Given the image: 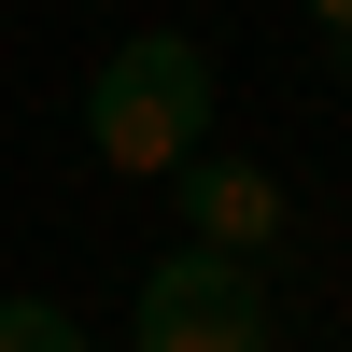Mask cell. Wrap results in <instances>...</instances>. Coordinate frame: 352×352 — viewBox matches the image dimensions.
Returning a JSON list of instances; mask_svg holds the SVG:
<instances>
[{
	"label": "cell",
	"instance_id": "7a4b0ae2",
	"mask_svg": "<svg viewBox=\"0 0 352 352\" xmlns=\"http://www.w3.org/2000/svg\"><path fill=\"white\" fill-rule=\"evenodd\" d=\"M127 352H268V282H254V254H197V240H169L155 268H141Z\"/></svg>",
	"mask_w": 352,
	"mask_h": 352
},
{
	"label": "cell",
	"instance_id": "3957f363",
	"mask_svg": "<svg viewBox=\"0 0 352 352\" xmlns=\"http://www.w3.org/2000/svg\"><path fill=\"white\" fill-rule=\"evenodd\" d=\"M169 184H184V240H197V254H268V240H282V184H268L254 155H184Z\"/></svg>",
	"mask_w": 352,
	"mask_h": 352
},
{
	"label": "cell",
	"instance_id": "5b68a950",
	"mask_svg": "<svg viewBox=\"0 0 352 352\" xmlns=\"http://www.w3.org/2000/svg\"><path fill=\"white\" fill-rule=\"evenodd\" d=\"M310 14H324V28H338V43H352V0H310Z\"/></svg>",
	"mask_w": 352,
	"mask_h": 352
},
{
	"label": "cell",
	"instance_id": "277c9868",
	"mask_svg": "<svg viewBox=\"0 0 352 352\" xmlns=\"http://www.w3.org/2000/svg\"><path fill=\"white\" fill-rule=\"evenodd\" d=\"M0 352H85V324L56 296H0Z\"/></svg>",
	"mask_w": 352,
	"mask_h": 352
},
{
	"label": "cell",
	"instance_id": "6da1fadb",
	"mask_svg": "<svg viewBox=\"0 0 352 352\" xmlns=\"http://www.w3.org/2000/svg\"><path fill=\"white\" fill-rule=\"evenodd\" d=\"M85 141L127 184H169L184 155H212V56L184 28H127L99 56V85H85Z\"/></svg>",
	"mask_w": 352,
	"mask_h": 352
}]
</instances>
